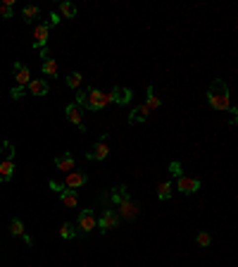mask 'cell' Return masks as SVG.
Segmentation results:
<instances>
[{
	"label": "cell",
	"mask_w": 238,
	"mask_h": 267,
	"mask_svg": "<svg viewBox=\"0 0 238 267\" xmlns=\"http://www.w3.org/2000/svg\"><path fill=\"white\" fill-rule=\"evenodd\" d=\"M207 103L219 112H229L231 110V93H229V86L224 79H217L210 84L207 89Z\"/></svg>",
	"instance_id": "1"
},
{
	"label": "cell",
	"mask_w": 238,
	"mask_h": 267,
	"mask_svg": "<svg viewBox=\"0 0 238 267\" xmlns=\"http://www.w3.org/2000/svg\"><path fill=\"white\" fill-rule=\"evenodd\" d=\"M107 155H110V146H107V134H100V138H98V143L91 148V153H86V158L88 160H105Z\"/></svg>",
	"instance_id": "2"
},
{
	"label": "cell",
	"mask_w": 238,
	"mask_h": 267,
	"mask_svg": "<svg viewBox=\"0 0 238 267\" xmlns=\"http://www.w3.org/2000/svg\"><path fill=\"white\" fill-rule=\"evenodd\" d=\"M200 186H202V181L196 179V177H186V174L176 177V188H179L181 193H186V196H191V193L200 191Z\"/></svg>",
	"instance_id": "3"
},
{
	"label": "cell",
	"mask_w": 238,
	"mask_h": 267,
	"mask_svg": "<svg viewBox=\"0 0 238 267\" xmlns=\"http://www.w3.org/2000/svg\"><path fill=\"white\" fill-rule=\"evenodd\" d=\"M48 39H50V27H48V22L36 24V27H34V48L43 50L45 43H48Z\"/></svg>",
	"instance_id": "4"
},
{
	"label": "cell",
	"mask_w": 238,
	"mask_h": 267,
	"mask_svg": "<svg viewBox=\"0 0 238 267\" xmlns=\"http://www.w3.org/2000/svg\"><path fill=\"white\" fill-rule=\"evenodd\" d=\"M65 115H67V120L72 122V124H77L81 132H86V124H83V110H81L77 103H69V105L65 107Z\"/></svg>",
	"instance_id": "5"
},
{
	"label": "cell",
	"mask_w": 238,
	"mask_h": 267,
	"mask_svg": "<svg viewBox=\"0 0 238 267\" xmlns=\"http://www.w3.org/2000/svg\"><path fill=\"white\" fill-rule=\"evenodd\" d=\"M14 174V153L12 148L7 150V158L0 162V184H5V181H10Z\"/></svg>",
	"instance_id": "6"
},
{
	"label": "cell",
	"mask_w": 238,
	"mask_h": 267,
	"mask_svg": "<svg viewBox=\"0 0 238 267\" xmlns=\"http://www.w3.org/2000/svg\"><path fill=\"white\" fill-rule=\"evenodd\" d=\"M12 74H14V84H17L19 89H27V84L31 81V72H29V67L22 65V62H14Z\"/></svg>",
	"instance_id": "7"
},
{
	"label": "cell",
	"mask_w": 238,
	"mask_h": 267,
	"mask_svg": "<svg viewBox=\"0 0 238 267\" xmlns=\"http://www.w3.org/2000/svg\"><path fill=\"white\" fill-rule=\"evenodd\" d=\"M77 227H79L81 231H91V229L98 227V217L93 215V210H81L79 220H77Z\"/></svg>",
	"instance_id": "8"
},
{
	"label": "cell",
	"mask_w": 238,
	"mask_h": 267,
	"mask_svg": "<svg viewBox=\"0 0 238 267\" xmlns=\"http://www.w3.org/2000/svg\"><path fill=\"white\" fill-rule=\"evenodd\" d=\"M88 181V177H86V172H79V170H74V172H69V174H65V188H79V186H83Z\"/></svg>",
	"instance_id": "9"
},
{
	"label": "cell",
	"mask_w": 238,
	"mask_h": 267,
	"mask_svg": "<svg viewBox=\"0 0 238 267\" xmlns=\"http://www.w3.org/2000/svg\"><path fill=\"white\" fill-rule=\"evenodd\" d=\"M110 93H112V103H117V105H129L133 100V91L124 89V86H115Z\"/></svg>",
	"instance_id": "10"
},
{
	"label": "cell",
	"mask_w": 238,
	"mask_h": 267,
	"mask_svg": "<svg viewBox=\"0 0 238 267\" xmlns=\"http://www.w3.org/2000/svg\"><path fill=\"white\" fill-rule=\"evenodd\" d=\"M119 224V215L115 210H105V213L100 215V220H98V227L100 231H110V229H117Z\"/></svg>",
	"instance_id": "11"
},
{
	"label": "cell",
	"mask_w": 238,
	"mask_h": 267,
	"mask_svg": "<svg viewBox=\"0 0 238 267\" xmlns=\"http://www.w3.org/2000/svg\"><path fill=\"white\" fill-rule=\"evenodd\" d=\"M55 167H57L60 172L69 174V172H74L77 160H74V155H72V153H62V155H57V158H55Z\"/></svg>",
	"instance_id": "12"
},
{
	"label": "cell",
	"mask_w": 238,
	"mask_h": 267,
	"mask_svg": "<svg viewBox=\"0 0 238 267\" xmlns=\"http://www.w3.org/2000/svg\"><path fill=\"white\" fill-rule=\"evenodd\" d=\"M117 208H119V215H121L124 220H136V217H138V203H133L131 198L119 203Z\"/></svg>",
	"instance_id": "13"
},
{
	"label": "cell",
	"mask_w": 238,
	"mask_h": 267,
	"mask_svg": "<svg viewBox=\"0 0 238 267\" xmlns=\"http://www.w3.org/2000/svg\"><path fill=\"white\" fill-rule=\"evenodd\" d=\"M27 89H29V93L31 95H48V81L45 79H31L27 84Z\"/></svg>",
	"instance_id": "14"
},
{
	"label": "cell",
	"mask_w": 238,
	"mask_h": 267,
	"mask_svg": "<svg viewBox=\"0 0 238 267\" xmlns=\"http://www.w3.org/2000/svg\"><path fill=\"white\" fill-rule=\"evenodd\" d=\"M131 198V193H129V186H117V188H112V193H110V203L112 205H119V203H124V200H129Z\"/></svg>",
	"instance_id": "15"
},
{
	"label": "cell",
	"mask_w": 238,
	"mask_h": 267,
	"mask_svg": "<svg viewBox=\"0 0 238 267\" xmlns=\"http://www.w3.org/2000/svg\"><path fill=\"white\" fill-rule=\"evenodd\" d=\"M57 10H60V19H74L77 17V5L69 2V0H62L57 5Z\"/></svg>",
	"instance_id": "16"
},
{
	"label": "cell",
	"mask_w": 238,
	"mask_h": 267,
	"mask_svg": "<svg viewBox=\"0 0 238 267\" xmlns=\"http://www.w3.org/2000/svg\"><path fill=\"white\" fill-rule=\"evenodd\" d=\"M60 198H62V205H65V208H77V205H79V196H77V191H72V188H65V191L60 193Z\"/></svg>",
	"instance_id": "17"
},
{
	"label": "cell",
	"mask_w": 238,
	"mask_h": 267,
	"mask_svg": "<svg viewBox=\"0 0 238 267\" xmlns=\"http://www.w3.org/2000/svg\"><path fill=\"white\" fill-rule=\"evenodd\" d=\"M148 107L146 105H138L136 110H133L131 115H129V124H138V122H146L148 120Z\"/></svg>",
	"instance_id": "18"
},
{
	"label": "cell",
	"mask_w": 238,
	"mask_h": 267,
	"mask_svg": "<svg viewBox=\"0 0 238 267\" xmlns=\"http://www.w3.org/2000/svg\"><path fill=\"white\" fill-rule=\"evenodd\" d=\"M143 105L148 107V112H153V110H159V105H162V100H159L158 95H155V89H153V86H148V100L143 103Z\"/></svg>",
	"instance_id": "19"
},
{
	"label": "cell",
	"mask_w": 238,
	"mask_h": 267,
	"mask_svg": "<svg viewBox=\"0 0 238 267\" xmlns=\"http://www.w3.org/2000/svg\"><path fill=\"white\" fill-rule=\"evenodd\" d=\"M172 181H162V184H158V198L159 200H169L172 198Z\"/></svg>",
	"instance_id": "20"
},
{
	"label": "cell",
	"mask_w": 238,
	"mask_h": 267,
	"mask_svg": "<svg viewBox=\"0 0 238 267\" xmlns=\"http://www.w3.org/2000/svg\"><path fill=\"white\" fill-rule=\"evenodd\" d=\"M43 74H48V77H57V62H55L53 57H48V60H43Z\"/></svg>",
	"instance_id": "21"
},
{
	"label": "cell",
	"mask_w": 238,
	"mask_h": 267,
	"mask_svg": "<svg viewBox=\"0 0 238 267\" xmlns=\"http://www.w3.org/2000/svg\"><path fill=\"white\" fill-rule=\"evenodd\" d=\"M39 14L40 12H39V7H36V5H27V7L22 10V17H24V22H29V24H31V22H34Z\"/></svg>",
	"instance_id": "22"
},
{
	"label": "cell",
	"mask_w": 238,
	"mask_h": 267,
	"mask_svg": "<svg viewBox=\"0 0 238 267\" xmlns=\"http://www.w3.org/2000/svg\"><path fill=\"white\" fill-rule=\"evenodd\" d=\"M10 234L12 236H24L27 231H24V224H22V220L19 217H14L12 222H10Z\"/></svg>",
	"instance_id": "23"
},
{
	"label": "cell",
	"mask_w": 238,
	"mask_h": 267,
	"mask_svg": "<svg viewBox=\"0 0 238 267\" xmlns=\"http://www.w3.org/2000/svg\"><path fill=\"white\" fill-rule=\"evenodd\" d=\"M12 5H14V0H5V2L0 5V17H2V19H12V14H14Z\"/></svg>",
	"instance_id": "24"
},
{
	"label": "cell",
	"mask_w": 238,
	"mask_h": 267,
	"mask_svg": "<svg viewBox=\"0 0 238 267\" xmlns=\"http://www.w3.org/2000/svg\"><path fill=\"white\" fill-rule=\"evenodd\" d=\"M81 81H83V77H81V72H72L69 77H67V86L69 89H79Z\"/></svg>",
	"instance_id": "25"
},
{
	"label": "cell",
	"mask_w": 238,
	"mask_h": 267,
	"mask_svg": "<svg viewBox=\"0 0 238 267\" xmlns=\"http://www.w3.org/2000/svg\"><path fill=\"white\" fill-rule=\"evenodd\" d=\"M60 236H62V239H74V236H77V229L72 227V222H65V224H62V229H60Z\"/></svg>",
	"instance_id": "26"
},
{
	"label": "cell",
	"mask_w": 238,
	"mask_h": 267,
	"mask_svg": "<svg viewBox=\"0 0 238 267\" xmlns=\"http://www.w3.org/2000/svg\"><path fill=\"white\" fill-rule=\"evenodd\" d=\"M196 241H198V246H202V248H207V246L212 243V239H210V234H207V231H200Z\"/></svg>",
	"instance_id": "27"
},
{
	"label": "cell",
	"mask_w": 238,
	"mask_h": 267,
	"mask_svg": "<svg viewBox=\"0 0 238 267\" xmlns=\"http://www.w3.org/2000/svg\"><path fill=\"white\" fill-rule=\"evenodd\" d=\"M10 95H12V100H22V95H24V89H19V86H14L12 91H10Z\"/></svg>",
	"instance_id": "28"
},
{
	"label": "cell",
	"mask_w": 238,
	"mask_h": 267,
	"mask_svg": "<svg viewBox=\"0 0 238 267\" xmlns=\"http://www.w3.org/2000/svg\"><path fill=\"white\" fill-rule=\"evenodd\" d=\"M48 186L53 188V191H57V193H62V191H65V184H62V181H55V179H50V184H48Z\"/></svg>",
	"instance_id": "29"
},
{
	"label": "cell",
	"mask_w": 238,
	"mask_h": 267,
	"mask_svg": "<svg viewBox=\"0 0 238 267\" xmlns=\"http://www.w3.org/2000/svg\"><path fill=\"white\" fill-rule=\"evenodd\" d=\"M112 103V93H103L100 95V107H107Z\"/></svg>",
	"instance_id": "30"
},
{
	"label": "cell",
	"mask_w": 238,
	"mask_h": 267,
	"mask_svg": "<svg viewBox=\"0 0 238 267\" xmlns=\"http://www.w3.org/2000/svg\"><path fill=\"white\" fill-rule=\"evenodd\" d=\"M169 170H172V177H181V165H179V162H172V167H169Z\"/></svg>",
	"instance_id": "31"
},
{
	"label": "cell",
	"mask_w": 238,
	"mask_h": 267,
	"mask_svg": "<svg viewBox=\"0 0 238 267\" xmlns=\"http://www.w3.org/2000/svg\"><path fill=\"white\" fill-rule=\"evenodd\" d=\"M50 24H53V27H57V24H60V14L50 12V19H48V27H50Z\"/></svg>",
	"instance_id": "32"
}]
</instances>
